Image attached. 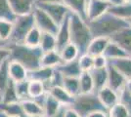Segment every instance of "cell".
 <instances>
[{"instance_id": "cell-1", "label": "cell", "mask_w": 131, "mask_h": 117, "mask_svg": "<svg viewBox=\"0 0 131 117\" xmlns=\"http://www.w3.org/2000/svg\"><path fill=\"white\" fill-rule=\"evenodd\" d=\"M6 47L10 51L9 60L19 62L27 71H32L41 67L43 52L39 47H29L25 44H12Z\"/></svg>"}, {"instance_id": "cell-2", "label": "cell", "mask_w": 131, "mask_h": 117, "mask_svg": "<svg viewBox=\"0 0 131 117\" xmlns=\"http://www.w3.org/2000/svg\"><path fill=\"white\" fill-rule=\"evenodd\" d=\"M88 27L93 38L96 37H106L111 38L114 34L120 31L121 29L128 28L129 24L127 21L121 20L114 15L106 12L98 19L92 22H88Z\"/></svg>"}, {"instance_id": "cell-3", "label": "cell", "mask_w": 131, "mask_h": 117, "mask_svg": "<svg viewBox=\"0 0 131 117\" xmlns=\"http://www.w3.org/2000/svg\"><path fill=\"white\" fill-rule=\"evenodd\" d=\"M70 38L71 43L79 51V56L86 53L88 45L93 39L87 22L71 13H70Z\"/></svg>"}, {"instance_id": "cell-4", "label": "cell", "mask_w": 131, "mask_h": 117, "mask_svg": "<svg viewBox=\"0 0 131 117\" xmlns=\"http://www.w3.org/2000/svg\"><path fill=\"white\" fill-rule=\"evenodd\" d=\"M70 107L77 111L80 117H85L88 114L96 111H108L101 103L96 93L77 95L74 97Z\"/></svg>"}, {"instance_id": "cell-5", "label": "cell", "mask_w": 131, "mask_h": 117, "mask_svg": "<svg viewBox=\"0 0 131 117\" xmlns=\"http://www.w3.org/2000/svg\"><path fill=\"white\" fill-rule=\"evenodd\" d=\"M12 31L5 46L12 44H24L25 38L29 30L34 27L32 13L25 16H17L12 22Z\"/></svg>"}, {"instance_id": "cell-6", "label": "cell", "mask_w": 131, "mask_h": 117, "mask_svg": "<svg viewBox=\"0 0 131 117\" xmlns=\"http://www.w3.org/2000/svg\"><path fill=\"white\" fill-rule=\"evenodd\" d=\"M32 16L34 20V25L41 32L52 33L56 35L59 25L42 9H40L39 7L35 5L32 10Z\"/></svg>"}, {"instance_id": "cell-7", "label": "cell", "mask_w": 131, "mask_h": 117, "mask_svg": "<svg viewBox=\"0 0 131 117\" xmlns=\"http://www.w3.org/2000/svg\"><path fill=\"white\" fill-rule=\"evenodd\" d=\"M35 5L42 9L58 25H60L66 17L71 13L63 3H36Z\"/></svg>"}, {"instance_id": "cell-8", "label": "cell", "mask_w": 131, "mask_h": 117, "mask_svg": "<svg viewBox=\"0 0 131 117\" xmlns=\"http://www.w3.org/2000/svg\"><path fill=\"white\" fill-rule=\"evenodd\" d=\"M111 4L107 0H88L86 8V22H92L104 15Z\"/></svg>"}, {"instance_id": "cell-9", "label": "cell", "mask_w": 131, "mask_h": 117, "mask_svg": "<svg viewBox=\"0 0 131 117\" xmlns=\"http://www.w3.org/2000/svg\"><path fill=\"white\" fill-rule=\"evenodd\" d=\"M107 70H108V83L107 86L110 87L112 90H114L117 94L125 87L126 79L120 72H118L114 67L108 63L107 66Z\"/></svg>"}, {"instance_id": "cell-10", "label": "cell", "mask_w": 131, "mask_h": 117, "mask_svg": "<svg viewBox=\"0 0 131 117\" xmlns=\"http://www.w3.org/2000/svg\"><path fill=\"white\" fill-rule=\"evenodd\" d=\"M56 41H57V49L56 50L60 52L65 46L71 43L70 38V14L66 17L58 28L57 33H56Z\"/></svg>"}, {"instance_id": "cell-11", "label": "cell", "mask_w": 131, "mask_h": 117, "mask_svg": "<svg viewBox=\"0 0 131 117\" xmlns=\"http://www.w3.org/2000/svg\"><path fill=\"white\" fill-rule=\"evenodd\" d=\"M56 69L55 68H51V67H40L37 69H34L32 71H28V80H36V81H40L45 85L46 90L47 87L49 86L51 83L52 79L54 77Z\"/></svg>"}, {"instance_id": "cell-12", "label": "cell", "mask_w": 131, "mask_h": 117, "mask_svg": "<svg viewBox=\"0 0 131 117\" xmlns=\"http://www.w3.org/2000/svg\"><path fill=\"white\" fill-rule=\"evenodd\" d=\"M111 40L117 44L129 57H131V28H125L114 34Z\"/></svg>"}, {"instance_id": "cell-13", "label": "cell", "mask_w": 131, "mask_h": 117, "mask_svg": "<svg viewBox=\"0 0 131 117\" xmlns=\"http://www.w3.org/2000/svg\"><path fill=\"white\" fill-rule=\"evenodd\" d=\"M37 0H8L11 10L15 16H25L31 14Z\"/></svg>"}, {"instance_id": "cell-14", "label": "cell", "mask_w": 131, "mask_h": 117, "mask_svg": "<svg viewBox=\"0 0 131 117\" xmlns=\"http://www.w3.org/2000/svg\"><path fill=\"white\" fill-rule=\"evenodd\" d=\"M47 93L50 96H52L61 106H66V107H70L74 99V97H72L69 92H67L62 86L50 87L49 89L47 90Z\"/></svg>"}, {"instance_id": "cell-15", "label": "cell", "mask_w": 131, "mask_h": 117, "mask_svg": "<svg viewBox=\"0 0 131 117\" xmlns=\"http://www.w3.org/2000/svg\"><path fill=\"white\" fill-rule=\"evenodd\" d=\"M96 94L98 96L101 103L104 106L107 110L118 102V94L108 86L99 90Z\"/></svg>"}, {"instance_id": "cell-16", "label": "cell", "mask_w": 131, "mask_h": 117, "mask_svg": "<svg viewBox=\"0 0 131 117\" xmlns=\"http://www.w3.org/2000/svg\"><path fill=\"white\" fill-rule=\"evenodd\" d=\"M71 14L77 15L82 20L86 21V8L88 0H63L62 2Z\"/></svg>"}, {"instance_id": "cell-17", "label": "cell", "mask_w": 131, "mask_h": 117, "mask_svg": "<svg viewBox=\"0 0 131 117\" xmlns=\"http://www.w3.org/2000/svg\"><path fill=\"white\" fill-rule=\"evenodd\" d=\"M9 75L13 82L18 83V82H22L25 80H28V71L22 64H20L19 62L9 60Z\"/></svg>"}, {"instance_id": "cell-18", "label": "cell", "mask_w": 131, "mask_h": 117, "mask_svg": "<svg viewBox=\"0 0 131 117\" xmlns=\"http://www.w3.org/2000/svg\"><path fill=\"white\" fill-rule=\"evenodd\" d=\"M94 83V92L97 93L99 90L107 86L108 83V70L107 67L103 68H93L89 71Z\"/></svg>"}, {"instance_id": "cell-19", "label": "cell", "mask_w": 131, "mask_h": 117, "mask_svg": "<svg viewBox=\"0 0 131 117\" xmlns=\"http://www.w3.org/2000/svg\"><path fill=\"white\" fill-rule=\"evenodd\" d=\"M56 69L63 77H79L82 72L78 66L77 60L69 62H63L59 67H56Z\"/></svg>"}, {"instance_id": "cell-20", "label": "cell", "mask_w": 131, "mask_h": 117, "mask_svg": "<svg viewBox=\"0 0 131 117\" xmlns=\"http://www.w3.org/2000/svg\"><path fill=\"white\" fill-rule=\"evenodd\" d=\"M25 116H43V108L32 99H26L20 101Z\"/></svg>"}, {"instance_id": "cell-21", "label": "cell", "mask_w": 131, "mask_h": 117, "mask_svg": "<svg viewBox=\"0 0 131 117\" xmlns=\"http://www.w3.org/2000/svg\"><path fill=\"white\" fill-rule=\"evenodd\" d=\"M108 63L115 67L127 80L131 79V57L119 58V59L108 61Z\"/></svg>"}, {"instance_id": "cell-22", "label": "cell", "mask_w": 131, "mask_h": 117, "mask_svg": "<svg viewBox=\"0 0 131 117\" xmlns=\"http://www.w3.org/2000/svg\"><path fill=\"white\" fill-rule=\"evenodd\" d=\"M110 38L106 37H96L93 38L90 42V44L88 45V48L86 50L85 54H88L92 57L100 56L103 55L105 49L107 47V45L109 43Z\"/></svg>"}, {"instance_id": "cell-23", "label": "cell", "mask_w": 131, "mask_h": 117, "mask_svg": "<svg viewBox=\"0 0 131 117\" xmlns=\"http://www.w3.org/2000/svg\"><path fill=\"white\" fill-rule=\"evenodd\" d=\"M103 56L108 60V61H112V60H115V59H119V58H125V57H129L126 54L124 51L120 48L117 44H115L114 41H112L110 39L109 43L107 45L106 49H105Z\"/></svg>"}, {"instance_id": "cell-24", "label": "cell", "mask_w": 131, "mask_h": 117, "mask_svg": "<svg viewBox=\"0 0 131 117\" xmlns=\"http://www.w3.org/2000/svg\"><path fill=\"white\" fill-rule=\"evenodd\" d=\"M107 12H109L110 14L119 18L121 20L128 21L131 19V1L127 3H122L119 5L111 6Z\"/></svg>"}, {"instance_id": "cell-25", "label": "cell", "mask_w": 131, "mask_h": 117, "mask_svg": "<svg viewBox=\"0 0 131 117\" xmlns=\"http://www.w3.org/2000/svg\"><path fill=\"white\" fill-rule=\"evenodd\" d=\"M63 106H61L60 103L55 100L52 96H50L48 93L45 96V100L42 105L43 107V117H52L54 116L57 112L61 109V107Z\"/></svg>"}, {"instance_id": "cell-26", "label": "cell", "mask_w": 131, "mask_h": 117, "mask_svg": "<svg viewBox=\"0 0 131 117\" xmlns=\"http://www.w3.org/2000/svg\"><path fill=\"white\" fill-rule=\"evenodd\" d=\"M63 63L61 56L58 51H51L43 53L41 58V67L56 68Z\"/></svg>"}, {"instance_id": "cell-27", "label": "cell", "mask_w": 131, "mask_h": 117, "mask_svg": "<svg viewBox=\"0 0 131 117\" xmlns=\"http://www.w3.org/2000/svg\"><path fill=\"white\" fill-rule=\"evenodd\" d=\"M39 48L41 49L43 53L51 52V51H57L56 50L57 49V41H56L55 34L42 32Z\"/></svg>"}, {"instance_id": "cell-28", "label": "cell", "mask_w": 131, "mask_h": 117, "mask_svg": "<svg viewBox=\"0 0 131 117\" xmlns=\"http://www.w3.org/2000/svg\"><path fill=\"white\" fill-rule=\"evenodd\" d=\"M0 111L12 117H25L20 101L13 103H4L0 101Z\"/></svg>"}, {"instance_id": "cell-29", "label": "cell", "mask_w": 131, "mask_h": 117, "mask_svg": "<svg viewBox=\"0 0 131 117\" xmlns=\"http://www.w3.org/2000/svg\"><path fill=\"white\" fill-rule=\"evenodd\" d=\"M47 93L46 87L42 82L36 80H28V97L29 99H37Z\"/></svg>"}, {"instance_id": "cell-30", "label": "cell", "mask_w": 131, "mask_h": 117, "mask_svg": "<svg viewBox=\"0 0 131 117\" xmlns=\"http://www.w3.org/2000/svg\"><path fill=\"white\" fill-rule=\"evenodd\" d=\"M59 54H60L63 62H69V61H75L78 59L79 51L72 43H69L59 52Z\"/></svg>"}, {"instance_id": "cell-31", "label": "cell", "mask_w": 131, "mask_h": 117, "mask_svg": "<svg viewBox=\"0 0 131 117\" xmlns=\"http://www.w3.org/2000/svg\"><path fill=\"white\" fill-rule=\"evenodd\" d=\"M1 102L4 103H13V102H19V98L17 95L16 87H15V82L11 81L8 84V86L3 90L1 93Z\"/></svg>"}, {"instance_id": "cell-32", "label": "cell", "mask_w": 131, "mask_h": 117, "mask_svg": "<svg viewBox=\"0 0 131 117\" xmlns=\"http://www.w3.org/2000/svg\"><path fill=\"white\" fill-rule=\"evenodd\" d=\"M62 87L71 94L72 97H77L80 94L78 77H63Z\"/></svg>"}, {"instance_id": "cell-33", "label": "cell", "mask_w": 131, "mask_h": 117, "mask_svg": "<svg viewBox=\"0 0 131 117\" xmlns=\"http://www.w3.org/2000/svg\"><path fill=\"white\" fill-rule=\"evenodd\" d=\"M80 94H89L94 92V83L90 72H81L78 77Z\"/></svg>"}, {"instance_id": "cell-34", "label": "cell", "mask_w": 131, "mask_h": 117, "mask_svg": "<svg viewBox=\"0 0 131 117\" xmlns=\"http://www.w3.org/2000/svg\"><path fill=\"white\" fill-rule=\"evenodd\" d=\"M41 34H42V32L34 25L29 30V32L27 34L25 41H24V44L27 45V46H29V47H39Z\"/></svg>"}, {"instance_id": "cell-35", "label": "cell", "mask_w": 131, "mask_h": 117, "mask_svg": "<svg viewBox=\"0 0 131 117\" xmlns=\"http://www.w3.org/2000/svg\"><path fill=\"white\" fill-rule=\"evenodd\" d=\"M9 60L5 61L0 66V95L3 92V90L8 86V84L11 82V78L9 75Z\"/></svg>"}, {"instance_id": "cell-36", "label": "cell", "mask_w": 131, "mask_h": 117, "mask_svg": "<svg viewBox=\"0 0 131 117\" xmlns=\"http://www.w3.org/2000/svg\"><path fill=\"white\" fill-rule=\"evenodd\" d=\"M15 19L16 16L11 10L8 0H0V20L13 22Z\"/></svg>"}, {"instance_id": "cell-37", "label": "cell", "mask_w": 131, "mask_h": 117, "mask_svg": "<svg viewBox=\"0 0 131 117\" xmlns=\"http://www.w3.org/2000/svg\"><path fill=\"white\" fill-rule=\"evenodd\" d=\"M108 117H131L128 110L120 102L112 106L108 109Z\"/></svg>"}, {"instance_id": "cell-38", "label": "cell", "mask_w": 131, "mask_h": 117, "mask_svg": "<svg viewBox=\"0 0 131 117\" xmlns=\"http://www.w3.org/2000/svg\"><path fill=\"white\" fill-rule=\"evenodd\" d=\"M78 66L82 72H89L93 69V57L88 54H83L77 59Z\"/></svg>"}, {"instance_id": "cell-39", "label": "cell", "mask_w": 131, "mask_h": 117, "mask_svg": "<svg viewBox=\"0 0 131 117\" xmlns=\"http://www.w3.org/2000/svg\"><path fill=\"white\" fill-rule=\"evenodd\" d=\"M13 23L8 21L0 20V41L5 45L12 31Z\"/></svg>"}, {"instance_id": "cell-40", "label": "cell", "mask_w": 131, "mask_h": 117, "mask_svg": "<svg viewBox=\"0 0 131 117\" xmlns=\"http://www.w3.org/2000/svg\"><path fill=\"white\" fill-rule=\"evenodd\" d=\"M15 87H16L17 95H18L20 101L26 100V99H29V97H28V80L15 83Z\"/></svg>"}, {"instance_id": "cell-41", "label": "cell", "mask_w": 131, "mask_h": 117, "mask_svg": "<svg viewBox=\"0 0 131 117\" xmlns=\"http://www.w3.org/2000/svg\"><path fill=\"white\" fill-rule=\"evenodd\" d=\"M118 102H120L128 110L131 116V94L125 89V87L118 94Z\"/></svg>"}, {"instance_id": "cell-42", "label": "cell", "mask_w": 131, "mask_h": 117, "mask_svg": "<svg viewBox=\"0 0 131 117\" xmlns=\"http://www.w3.org/2000/svg\"><path fill=\"white\" fill-rule=\"evenodd\" d=\"M108 66V60L103 55L93 57V68H103Z\"/></svg>"}, {"instance_id": "cell-43", "label": "cell", "mask_w": 131, "mask_h": 117, "mask_svg": "<svg viewBox=\"0 0 131 117\" xmlns=\"http://www.w3.org/2000/svg\"><path fill=\"white\" fill-rule=\"evenodd\" d=\"M10 51L6 46H0V66L5 61L9 60Z\"/></svg>"}, {"instance_id": "cell-44", "label": "cell", "mask_w": 131, "mask_h": 117, "mask_svg": "<svg viewBox=\"0 0 131 117\" xmlns=\"http://www.w3.org/2000/svg\"><path fill=\"white\" fill-rule=\"evenodd\" d=\"M64 117H80L79 114L77 111H74L71 107H66L65 110V115Z\"/></svg>"}, {"instance_id": "cell-45", "label": "cell", "mask_w": 131, "mask_h": 117, "mask_svg": "<svg viewBox=\"0 0 131 117\" xmlns=\"http://www.w3.org/2000/svg\"><path fill=\"white\" fill-rule=\"evenodd\" d=\"M85 117H108V113L107 111H96L88 114L87 116Z\"/></svg>"}, {"instance_id": "cell-46", "label": "cell", "mask_w": 131, "mask_h": 117, "mask_svg": "<svg viewBox=\"0 0 131 117\" xmlns=\"http://www.w3.org/2000/svg\"><path fill=\"white\" fill-rule=\"evenodd\" d=\"M62 3L63 0H37L36 3Z\"/></svg>"}, {"instance_id": "cell-47", "label": "cell", "mask_w": 131, "mask_h": 117, "mask_svg": "<svg viewBox=\"0 0 131 117\" xmlns=\"http://www.w3.org/2000/svg\"><path fill=\"white\" fill-rule=\"evenodd\" d=\"M65 110H66V106H62L60 110L52 117H64V115H65Z\"/></svg>"}, {"instance_id": "cell-48", "label": "cell", "mask_w": 131, "mask_h": 117, "mask_svg": "<svg viewBox=\"0 0 131 117\" xmlns=\"http://www.w3.org/2000/svg\"><path fill=\"white\" fill-rule=\"evenodd\" d=\"M109 2L111 6H115V5H119V4H122L124 3L123 0H107Z\"/></svg>"}, {"instance_id": "cell-49", "label": "cell", "mask_w": 131, "mask_h": 117, "mask_svg": "<svg viewBox=\"0 0 131 117\" xmlns=\"http://www.w3.org/2000/svg\"><path fill=\"white\" fill-rule=\"evenodd\" d=\"M125 89L129 92L131 94V79H128L127 81H126V84H125Z\"/></svg>"}, {"instance_id": "cell-50", "label": "cell", "mask_w": 131, "mask_h": 117, "mask_svg": "<svg viewBox=\"0 0 131 117\" xmlns=\"http://www.w3.org/2000/svg\"><path fill=\"white\" fill-rule=\"evenodd\" d=\"M0 117H12V116H9V115H7L5 113H3V112L0 111Z\"/></svg>"}, {"instance_id": "cell-51", "label": "cell", "mask_w": 131, "mask_h": 117, "mask_svg": "<svg viewBox=\"0 0 131 117\" xmlns=\"http://www.w3.org/2000/svg\"><path fill=\"white\" fill-rule=\"evenodd\" d=\"M127 22H128V24H129V27L131 28V19H130V20H128Z\"/></svg>"}, {"instance_id": "cell-52", "label": "cell", "mask_w": 131, "mask_h": 117, "mask_svg": "<svg viewBox=\"0 0 131 117\" xmlns=\"http://www.w3.org/2000/svg\"><path fill=\"white\" fill-rule=\"evenodd\" d=\"M131 0H123V2H124V3H127V2H130Z\"/></svg>"}, {"instance_id": "cell-53", "label": "cell", "mask_w": 131, "mask_h": 117, "mask_svg": "<svg viewBox=\"0 0 131 117\" xmlns=\"http://www.w3.org/2000/svg\"><path fill=\"white\" fill-rule=\"evenodd\" d=\"M0 46H5V45H4L3 43H2V42H1V41H0Z\"/></svg>"}, {"instance_id": "cell-54", "label": "cell", "mask_w": 131, "mask_h": 117, "mask_svg": "<svg viewBox=\"0 0 131 117\" xmlns=\"http://www.w3.org/2000/svg\"><path fill=\"white\" fill-rule=\"evenodd\" d=\"M25 117H30V116H25ZM34 117H43V116H34Z\"/></svg>"}, {"instance_id": "cell-55", "label": "cell", "mask_w": 131, "mask_h": 117, "mask_svg": "<svg viewBox=\"0 0 131 117\" xmlns=\"http://www.w3.org/2000/svg\"><path fill=\"white\" fill-rule=\"evenodd\" d=\"M0 100H1V95H0Z\"/></svg>"}]
</instances>
